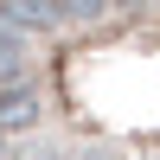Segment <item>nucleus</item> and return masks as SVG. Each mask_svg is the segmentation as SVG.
<instances>
[{
    "label": "nucleus",
    "mask_w": 160,
    "mask_h": 160,
    "mask_svg": "<svg viewBox=\"0 0 160 160\" xmlns=\"http://www.w3.org/2000/svg\"><path fill=\"white\" fill-rule=\"evenodd\" d=\"M0 160H160V0H0Z\"/></svg>",
    "instance_id": "obj_1"
}]
</instances>
